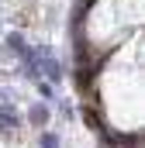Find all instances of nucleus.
<instances>
[{
  "label": "nucleus",
  "mask_w": 145,
  "mask_h": 148,
  "mask_svg": "<svg viewBox=\"0 0 145 148\" xmlns=\"http://www.w3.org/2000/svg\"><path fill=\"white\" fill-rule=\"evenodd\" d=\"M83 121H86V124H90V127H97V131H100V127H104V124H100V117H97V114H93V107H86V110H83Z\"/></svg>",
  "instance_id": "nucleus-4"
},
{
  "label": "nucleus",
  "mask_w": 145,
  "mask_h": 148,
  "mask_svg": "<svg viewBox=\"0 0 145 148\" xmlns=\"http://www.w3.org/2000/svg\"><path fill=\"white\" fill-rule=\"evenodd\" d=\"M28 121H31L35 127H41V124H48V107H45V103H38V107H31V114H28Z\"/></svg>",
  "instance_id": "nucleus-2"
},
{
  "label": "nucleus",
  "mask_w": 145,
  "mask_h": 148,
  "mask_svg": "<svg viewBox=\"0 0 145 148\" xmlns=\"http://www.w3.org/2000/svg\"><path fill=\"white\" fill-rule=\"evenodd\" d=\"M17 114L10 110V107H0V131H17Z\"/></svg>",
  "instance_id": "nucleus-1"
},
{
  "label": "nucleus",
  "mask_w": 145,
  "mask_h": 148,
  "mask_svg": "<svg viewBox=\"0 0 145 148\" xmlns=\"http://www.w3.org/2000/svg\"><path fill=\"white\" fill-rule=\"evenodd\" d=\"M7 45H10L14 52H24V38L21 35H7Z\"/></svg>",
  "instance_id": "nucleus-5"
},
{
  "label": "nucleus",
  "mask_w": 145,
  "mask_h": 148,
  "mask_svg": "<svg viewBox=\"0 0 145 148\" xmlns=\"http://www.w3.org/2000/svg\"><path fill=\"white\" fill-rule=\"evenodd\" d=\"M41 66H45V76H48V79H59V76H62V66H59L55 59H48V55L41 59Z\"/></svg>",
  "instance_id": "nucleus-3"
},
{
  "label": "nucleus",
  "mask_w": 145,
  "mask_h": 148,
  "mask_svg": "<svg viewBox=\"0 0 145 148\" xmlns=\"http://www.w3.org/2000/svg\"><path fill=\"white\" fill-rule=\"evenodd\" d=\"M41 148H59V138L55 134H41Z\"/></svg>",
  "instance_id": "nucleus-6"
}]
</instances>
